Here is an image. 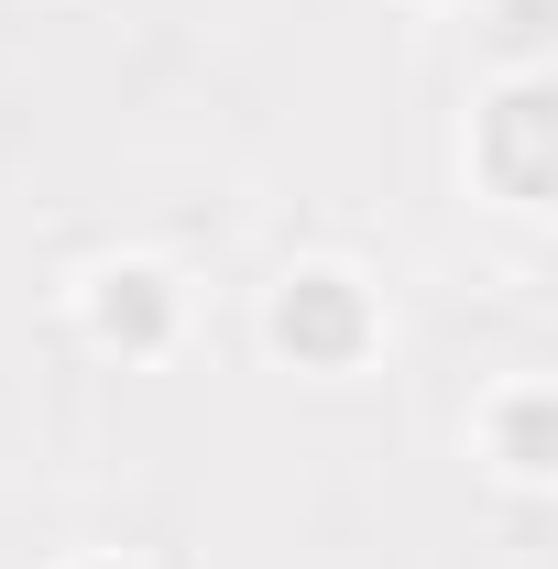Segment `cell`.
<instances>
[{
    "label": "cell",
    "instance_id": "cell-1",
    "mask_svg": "<svg viewBox=\"0 0 558 569\" xmlns=\"http://www.w3.org/2000/svg\"><path fill=\"white\" fill-rule=\"evenodd\" d=\"M263 340H275L285 361H307V372L361 361V340H372V296H361V274H340V263H296V274L275 284V307H263Z\"/></svg>",
    "mask_w": 558,
    "mask_h": 569
},
{
    "label": "cell",
    "instance_id": "cell-2",
    "mask_svg": "<svg viewBox=\"0 0 558 569\" xmlns=\"http://www.w3.org/2000/svg\"><path fill=\"white\" fill-rule=\"evenodd\" d=\"M176 274L165 263H99L88 274V296H77V318H88V340L99 351H121V361H153L165 340H176Z\"/></svg>",
    "mask_w": 558,
    "mask_h": 569
},
{
    "label": "cell",
    "instance_id": "cell-3",
    "mask_svg": "<svg viewBox=\"0 0 558 569\" xmlns=\"http://www.w3.org/2000/svg\"><path fill=\"white\" fill-rule=\"evenodd\" d=\"M482 164H492V187H504L515 209H537V198H548V88H537V77H515V88L492 99Z\"/></svg>",
    "mask_w": 558,
    "mask_h": 569
},
{
    "label": "cell",
    "instance_id": "cell-4",
    "mask_svg": "<svg viewBox=\"0 0 558 569\" xmlns=\"http://www.w3.org/2000/svg\"><path fill=\"white\" fill-rule=\"evenodd\" d=\"M504 471H515V482H548V395H537V383L504 406Z\"/></svg>",
    "mask_w": 558,
    "mask_h": 569
},
{
    "label": "cell",
    "instance_id": "cell-5",
    "mask_svg": "<svg viewBox=\"0 0 558 569\" xmlns=\"http://www.w3.org/2000/svg\"><path fill=\"white\" fill-rule=\"evenodd\" d=\"M77 569H121V559H77Z\"/></svg>",
    "mask_w": 558,
    "mask_h": 569
}]
</instances>
